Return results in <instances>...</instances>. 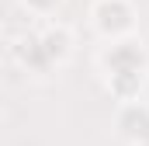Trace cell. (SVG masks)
<instances>
[{"mask_svg":"<svg viewBox=\"0 0 149 146\" xmlns=\"http://www.w3.org/2000/svg\"><path fill=\"white\" fill-rule=\"evenodd\" d=\"M42 45H45V52H49V59L59 66L66 56H70V45H73V35H70V28L66 25H49L45 32H42Z\"/></svg>","mask_w":149,"mask_h":146,"instance_id":"cell-1","label":"cell"},{"mask_svg":"<svg viewBox=\"0 0 149 146\" xmlns=\"http://www.w3.org/2000/svg\"><path fill=\"white\" fill-rule=\"evenodd\" d=\"M21 4H24L28 11H35V14H49V11H52L59 0H21Z\"/></svg>","mask_w":149,"mask_h":146,"instance_id":"cell-2","label":"cell"}]
</instances>
